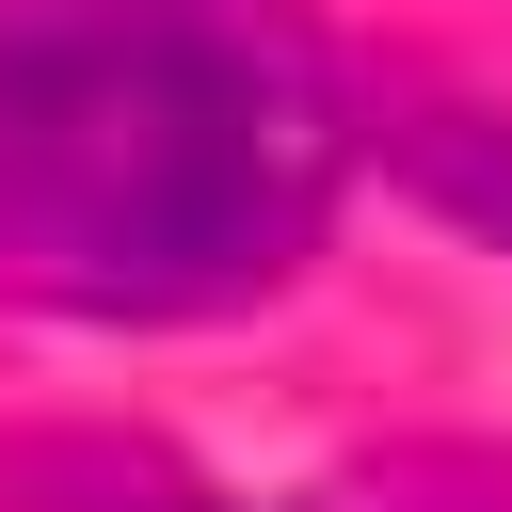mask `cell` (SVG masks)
Here are the masks:
<instances>
[{
    "mask_svg": "<svg viewBox=\"0 0 512 512\" xmlns=\"http://www.w3.org/2000/svg\"><path fill=\"white\" fill-rule=\"evenodd\" d=\"M336 80L288 0H0V288L80 320H208L304 272L336 208Z\"/></svg>",
    "mask_w": 512,
    "mask_h": 512,
    "instance_id": "cell-1",
    "label": "cell"
},
{
    "mask_svg": "<svg viewBox=\"0 0 512 512\" xmlns=\"http://www.w3.org/2000/svg\"><path fill=\"white\" fill-rule=\"evenodd\" d=\"M400 160H416L448 208H480V224L512 240V128H496V112H416V128H400Z\"/></svg>",
    "mask_w": 512,
    "mask_h": 512,
    "instance_id": "cell-2",
    "label": "cell"
},
{
    "mask_svg": "<svg viewBox=\"0 0 512 512\" xmlns=\"http://www.w3.org/2000/svg\"><path fill=\"white\" fill-rule=\"evenodd\" d=\"M48 512H240V496H192L176 464H80V496H48Z\"/></svg>",
    "mask_w": 512,
    "mask_h": 512,
    "instance_id": "cell-3",
    "label": "cell"
}]
</instances>
